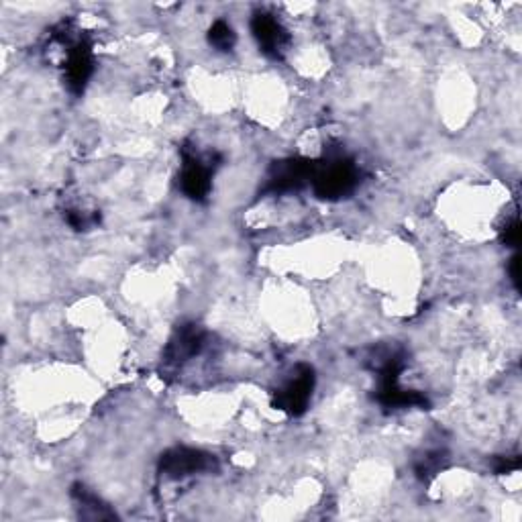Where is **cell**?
Listing matches in <instances>:
<instances>
[{"label":"cell","mask_w":522,"mask_h":522,"mask_svg":"<svg viewBox=\"0 0 522 522\" xmlns=\"http://www.w3.org/2000/svg\"><path fill=\"white\" fill-rule=\"evenodd\" d=\"M251 33L259 45V49L272 60H282L284 51L288 49L290 35L284 25L270 13H257L251 19Z\"/></svg>","instance_id":"52a82bcc"},{"label":"cell","mask_w":522,"mask_h":522,"mask_svg":"<svg viewBox=\"0 0 522 522\" xmlns=\"http://www.w3.org/2000/svg\"><path fill=\"white\" fill-rule=\"evenodd\" d=\"M182 172H180V190L194 202H204L213 188V174L221 162L219 155L202 158L198 153L182 151Z\"/></svg>","instance_id":"7a4b0ae2"},{"label":"cell","mask_w":522,"mask_h":522,"mask_svg":"<svg viewBox=\"0 0 522 522\" xmlns=\"http://www.w3.org/2000/svg\"><path fill=\"white\" fill-rule=\"evenodd\" d=\"M215 465H217V459L213 455H208L198 449L176 447L162 455L160 472L164 478H170V480H186L196 474L208 472V469H213Z\"/></svg>","instance_id":"277c9868"},{"label":"cell","mask_w":522,"mask_h":522,"mask_svg":"<svg viewBox=\"0 0 522 522\" xmlns=\"http://www.w3.org/2000/svg\"><path fill=\"white\" fill-rule=\"evenodd\" d=\"M500 231H502V241L508 247H518V243H520V219H518L516 213L512 215L510 221H506V225Z\"/></svg>","instance_id":"4fadbf2b"},{"label":"cell","mask_w":522,"mask_h":522,"mask_svg":"<svg viewBox=\"0 0 522 522\" xmlns=\"http://www.w3.org/2000/svg\"><path fill=\"white\" fill-rule=\"evenodd\" d=\"M208 43H211L217 51H231L237 43V35L229 23L217 21L211 27V31H208Z\"/></svg>","instance_id":"8fae6325"},{"label":"cell","mask_w":522,"mask_h":522,"mask_svg":"<svg viewBox=\"0 0 522 522\" xmlns=\"http://www.w3.org/2000/svg\"><path fill=\"white\" fill-rule=\"evenodd\" d=\"M359 182V170L353 160L345 155H331L323 162H315L310 184L315 194L323 200H339L355 190Z\"/></svg>","instance_id":"6da1fadb"},{"label":"cell","mask_w":522,"mask_h":522,"mask_svg":"<svg viewBox=\"0 0 522 522\" xmlns=\"http://www.w3.org/2000/svg\"><path fill=\"white\" fill-rule=\"evenodd\" d=\"M508 274H510V282H512L514 288L518 290V288H520V261H518V255H514V257L510 259Z\"/></svg>","instance_id":"9a60e30c"},{"label":"cell","mask_w":522,"mask_h":522,"mask_svg":"<svg viewBox=\"0 0 522 522\" xmlns=\"http://www.w3.org/2000/svg\"><path fill=\"white\" fill-rule=\"evenodd\" d=\"M312 170H315V162H312V160L292 158V160L276 162L272 166L270 174H268V182H266L264 192H268V194L296 192L302 186L310 184Z\"/></svg>","instance_id":"5b68a950"},{"label":"cell","mask_w":522,"mask_h":522,"mask_svg":"<svg viewBox=\"0 0 522 522\" xmlns=\"http://www.w3.org/2000/svg\"><path fill=\"white\" fill-rule=\"evenodd\" d=\"M94 72V54L92 45L78 37H68V54H66V84L72 94H82L90 76Z\"/></svg>","instance_id":"8992f818"},{"label":"cell","mask_w":522,"mask_h":522,"mask_svg":"<svg viewBox=\"0 0 522 522\" xmlns=\"http://www.w3.org/2000/svg\"><path fill=\"white\" fill-rule=\"evenodd\" d=\"M518 469H520V457L518 455H504V457H498L496 463H494V472L498 476L518 472Z\"/></svg>","instance_id":"5bb4252c"},{"label":"cell","mask_w":522,"mask_h":522,"mask_svg":"<svg viewBox=\"0 0 522 522\" xmlns=\"http://www.w3.org/2000/svg\"><path fill=\"white\" fill-rule=\"evenodd\" d=\"M312 390H315V370L306 363H300L294 368L292 376L276 390L274 406L290 416H300L310 404Z\"/></svg>","instance_id":"3957f363"},{"label":"cell","mask_w":522,"mask_h":522,"mask_svg":"<svg viewBox=\"0 0 522 522\" xmlns=\"http://www.w3.org/2000/svg\"><path fill=\"white\" fill-rule=\"evenodd\" d=\"M72 498L78 502L82 518H88V520H113V518H117V514L107 504H104L96 494H92L82 484L72 486Z\"/></svg>","instance_id":"9c48e42d"},{"label":"cell","mask_w":522,"mask_h":522,"mask_svg":"<svg viewBox=\"0 0 522 522\" xmlns=\"http://www.w3.org/2000/svg\"><path fill=\"white\" fill-rule=\"evenodd\" d=\"M204 345H206V333L198 325L194 323L182 325L166 349L164 355L166 365L168 368H180V365L196 357L204 349Z\"/></svg>","instance_id":"ba28073f"},{"label":"cell","mask_w":522,"mask_h":522,"mask_svg":"<svg viewBox=\"0 0 522 522\" xmlns=\"http://www.w3.org/2000/svg\"><path fill=\"white\" fill-rule=\"evenodd\" d=\"M66 221L76 231H86V229H90L92 225L98 223V217H90L88 213L78 211V208H72V211H68V215H66Z\"/></svg>","instance_id":"7c38bea8"},{"label":"cell","mask_w":522,"mask_h":522,"mask_svg":"<svg viewBox=\"0 0 522 522\" xmlns=\"http://www.w3.org/2000/svg\"><path fill=\"white\" fill-rule=\"evenodd\" d=\"M447 465V455L443 451H427L423 457L416 459L414 463V472L423 482H429L431 478H435L441 469Z\"/></svg>","instance_id":"30bf717a"}]
</instances>
